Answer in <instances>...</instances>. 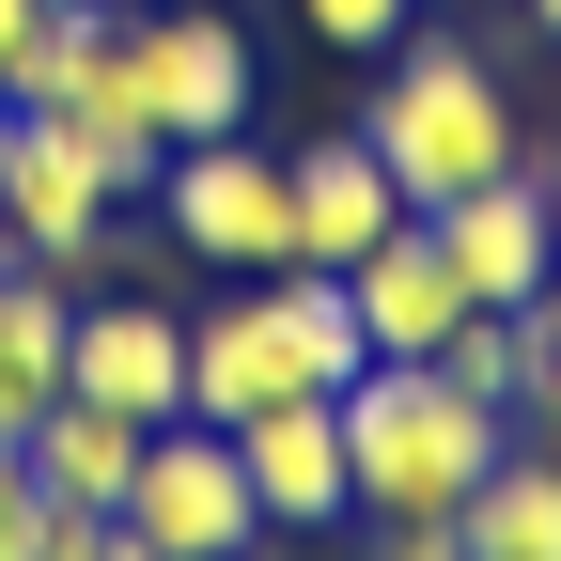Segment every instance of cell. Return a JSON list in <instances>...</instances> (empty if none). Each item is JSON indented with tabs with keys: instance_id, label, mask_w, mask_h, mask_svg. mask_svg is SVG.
I'll use <instances>...</instances> for the list:
<instances>
[{
	"instance_id": "cell-3",
	"label": "cell",
	"mask_w": 561,
	"mask_h": 561,
	"mask_svg": "<svg viewBox=\"0 0 561 561\" xmlns=\"http://www.w3.org/2000/svg\"><path fill=\"white\" fill-rule=\"evenodd\" d=\"M157 219L187 265H219V280H265V265H297V157L280 140H172V172H157Z\"/></svg>"
},
{
	"instance_id": "cell-27",
	"label": "cell",
	"mask_w": 561,
	"mask_h": 561,
	"mask_svg": "<svg viewBox=\"0 0 561 561\" xmlns=\"http://www.w3.org/2000/svg\"><path fill=\"white\" fill-rule=\"evenodd\" d=\"M453 561H468V546H453Z\"/></svg>"
},
{
	"instance_id": "cell-17",
	"label": "cell",
	"mask_w": 561,
	"mask_h": 561,
	"mask_svg": "<svg viewBox=\"0 0 561 561\" xmlns=\"http://www.w3.org/2000/svg\"><path fill=\"white\" fill-rule=\"evenodd\" d=\"M47 530H62V500L32 483V453L0 437V561H47Z\"/></svg>"
},
{
	"instance_id": "cell-6",
	"label": "cell",
	"mask_w": 561,
	"mask_h": 561,
	"mask_svg": "<svg viewBox=\"0 0 561 561\" xmlns=\"http://www.w3.org/2000/svg\"><path fill=\"white\" fill-rule=\"evenodd\" d=\"M421 234H437V265L468 280V312H530L546 280H561V234H546V172H530V157H515V172H483V187H453Z\"/></svg>"
},
{
	"instance_id": "cell-8",
	"label": "cell",
	"mask_w": 561,
	"mask_h": 561,
	"mask_svg": "<svg viewBox=\"0 0 561 561\" xmlns=\"http://www.w3.org/2000/svg\"><path fill=\"white\" fill-rule=\"evenodd\" d=\"M219 437H234V468H250V515H265V530H343V515H359V483H343V405H328V390L250 405V421H219Z\"/></svg>"
},
{
	"instance_id": "cell-11",
	"label": "cell",
	"mask_w": 561,
	"mask_h": 561,
	"mask_svg": "<svg viewBox=\"0 0 561 561\" xmlns=\"http://www.w3.org/2000/svg\"><path fill=\"white\" fill-rule=\"evenodd\" d=\"M343 312H359V343H375V359H437V343H453V312H468V280L437 265V234H421V219H390L359 265H343Z\"/></svg>"
},
{
	"instance_id": "cell-12",
	"label": "cell",
	"mask_w": 561,
	"mask_h": 561,
	"mask_svg": "<svg viewBox=\"0 0 561 561\" xmlns=\"http://www.w3.org/2000/svg\"><path fill=\"white\" fill-rule=\"evenodd\" d=\"M390 219H421V203L390 187L375 140H297V265H359Z\"/></svg>"
},
{
	"instance_id": "cell-13",
	"label": "cell",
	"mask_w": 561,
	"mask_h": 561,
	"mask_svg": "<svg viewBox=\"0 0 561 561\" xmlns=\"http://www.w3.org/2000/svg\"><path fill=\"white\" fill-rule=\"evenodd\" d=\"M62 328H79V280L0 250V437H32L62 405Z\"/></svg>"
},
{
	"instance_id": "cell-22",
	"label": "cell",
	"mask_w": 561,
	"mask_h": 561,
	"mask_svg": "<svg viewBox=\"0 0 561 561\" xmlns=\"http://www.w3.org/2000/svg\"><path fill=\"white\" fill-rule=\"evenodd\" d=\"M530 359H561V280H546V297H530Z\"/></svg>"
},
{
	"instance_id": "cell-23",
	"label": "cell",
	"mask_w": 561,
	"mask_h": 561,
	"mask_svg": "<svg viewBox=\"0 0 561 561\" xmlns=\"http://www.w3.org/2000/svg\"><path fill=\"white\" fill-rule=\"evenodd\" d=\"M530 172H546V234H561V157H530Z\"/></svg>"
},
{
	"instance_id": "cell-15",
	"label": "cell",
	"mask_w": 561,
	"mask_h": 561,
	"mask_svg": "<svg viewBox=\"0 0 561 561\" xmlns=\"http://www.w3.org/2000/svg\"><path fill=\"white\" fill-rule=\"evenodd\" d=\"M468 561H561V453H500L468 483V515H453Z\"/></svg>"
},
{
	"instance_id": "cell-9",
	"label": "cell",
	"mask_w": 561,
	"mask_h": 561,
	"mask_svg": "<svg viewBox=\"0 0 561 561\" xmlns=\"http://www.w3.org/2000/svg\"><path fill=\"white\" fill-rule=\"evenodd\" d=\"M62 390H94L125 421H172L187 405V312L172 297H79V328H62Z\"/></svg>"
},
{
	"instance_id": "cell-10",
	"label": "cell",
	"mask_w": 561,
	"mask_h": 561,
	"mask_svg": "<svg viewBox=\"0 0 561 561\" xmlns=\"http://www.w3.org/2000/svg\"><path fill=\"white\" fill-rule=\"evenodd\" d=\"M125 47H140V94H157L172 140H234V125L265 110L250 32H219V16H125Z\"/></svg>"
},
{
	"instance_id": "cell-16",
	"label": "cell",
	"mask_w": 561,
	"mask_h": 561,
	"mask_svg": "<svg viewBox=\"0 0 561 561\" xmlns=\"http://www.w3.org/2000/svg\"><path fill=\"white\" fill-rule=\"evenodd\" d=\"M437 375H453L468 405H500V421H515V390H530V312H453Z\"/></svg>"
},
{
	"instance_id": "cell-18",
	"label": "cell",
	"mask_w": 561,
	"mask_h": 561,
	"mask_svg": "<svg viewBox=\"0 0 561 561\" xmlns=\"http://www.w3.org/2000/svg\"><path fill=\"white\" fill-rule=\"evenodd\" d=\"M297 32H328V47H390V32H421V0H297Z\"/></svg>"
},
{
	"instance_id": "cell-21",
	"label": "cell",
	"mask_w": 561,
	"mask_h": 561,
	"mask_svg": "<svg viewBox=\"0 0 561 561\" xmlns=\"http://www.w3.org/2000/svg\"><path fill=\"white\" fill-rule=\"evenodd\" d=\"M359 561H453V530H421V515H375V546Z\"/></svg>"
},
{
	"instance_id": "cell-2",
	"label": "cell",
	"mask_w": 561,
	"mask_h": 561,
	"mask_svg": "<svg viewBox=\"0 0 561 561\" xmlns=\"http://www.w3.org/2000/svg\"><path fill=\"white\" fill-rule=\"evenodd\" d=\"M359 140L390 157V187L437 219L453 187H483V172H515L530 140H515V94H500V62H468L453 32H390V79H375V110H359Z\"/></svg>"
},
{
	"instance_id": "cell-26",
	"label": "cell",
	"mask_w": 561,
	"mask_h": 561,
	"mask_svg": "<svg viewBox=\"0 0 561 561\" xmlns=\"http://www.w3.org/2000/svg\"><path fill=\"white\" fill-rule=\"evenodd\" d=\"M453 16H468V0H453Z\"/></svg>"
},
{
	"instance_id": "cell-25",
	"label": "cell",
	"mask_w": 561,
	"mask_h": 561,
	"mask_svg": "<svg viewBox=\"0 0 561 561\" xmlns=\"http://www.w3.org/2000/svg\"><path fill=\"white\" fill-rule=\"evenodd\" d=\"M0 140H16V94H0Z\"/></svg>"
},
{
	"instance_id": "cell-20",
	"label": "cell",
	"mask_w": 561,
	"mask_h": 561,
	"mask_svg": "<svg viewBox=\"0 0 561 561\" xmlns=\"http://www.w3.org/2000/svg\"><path fill=\"white\" fill-rule=\"evenodd\" d=\"M47 16H62V0H0V94H16V62L47 47Z\"/></svg>"
},
{
	"instance_id": "cell-7",
	"label": "cell",
	"mask_w": 561,
	"mask_h": 561,
	"mask_svg": "<svg viewBox=\"0 0 561 561\" xmlns=\"http://www.w3.org/2000/svg\"><path fill=\"white\" fill-rule=\"evenodd\" d=\"M297 390H328V375H312L297 312H280V280H234L219 312H187V405H203V421H250V405H297ZM328 405H343V390H328Z\"/></svg>"
},
{
	"instance_id": "cell-1",
	"label": "cell",
	"mask_w": 561,
	"mask_h": 561,
	"mask_svg": "<svg viewBox=\"0 0 561 561\" xmlns=\"http://www.w3.org/2000/svg\"><path fill=\"white\" fill-rule=\"evenodd\" d=\"M515 453L500 405H468L437 359H359V390H343V483H359V515H421L453 530L468 483Z\"/></svg>"
},
{
	"instance_id": "cell-19",
	"label": "cell",
	"mask_w": 561,
	"mask_h": 561,
	"mask_svg": "<svg viewBox=\"0 0 561 561\" xmlns=\"http://www.w3.org/2000/svg\"><path fill=\"white\" fill-rule=\"evenodd\" d=\"M47 561H157V546H140L125 515H62V530H47Z\"/></svg>"
},
{
	"instance_id": "cell-24",
	"label": "cell",
	"mask_w": 561,
	"mask_h": 561,
	"mask_svg": "<svg viewBox=\"0 0 561 561\" xmlns=\"http://www.w3.org/2000/svg\"><path fill=\"white\" fill-rule=\"evenodd\" d=\"M530 32H561V0H530Z\"/></svg>"
},
{
	"instance_id": "cell-4",
	"label": "cell",
	"mask_w": 561,
	"mask_h": 561,
	"mask_svg": "<svg viewBox=\"0 0 561 561\" xmlns=\"http://www.w3.org/2000/svg\"><path fill=\"white\" fill-rule=\"evenodd\" d=\"M157 561H250L265 546V515H250V468H234V437L203 405H172L157 437H140V468H125V500H110Z\"/></svg>"
},
{
	"instance_id": "cell-5",
	"label": "cell",
	"mask_w": 561,
	"mask_h": 561,
	"mask_svg": "<svg viewBox=\"0 0 561 561\" xmlns=\"http://www.w3.org/2000/svg\"><path fill=\"white\" fill-rule=\"evenodd\" d=\"M110 219H125V187L94 172V140L62 125V110H16V140H0V250L94 280L110 265Z\"/></svg>"
},
{
	"instance_id": "cell-14",
	"label": "cell",
	"mask_w": 561,
	"mask_h": 561,
	"mask_svg": "<svg viewBox=\"0 0 561 561\" xmlns=\"http://www.w3.org/2000/svg\"><path fill=\"white\" fill-rule=\"evenodd\" d=\"M140 437H157V421H125V405H94V390H62L16 453H32V483H47L62 515H110V500H125V468H140Z\"/></svg>"
}]
</instances>
